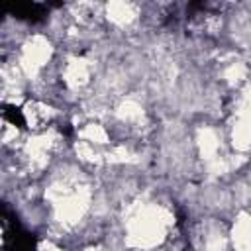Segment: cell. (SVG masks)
<instances>
[{
    "instance_id": "3",
    "label": "cell",
    "mask_w": 251,
    "mask_h": 251,
    "mask_svg": "<svg viewBox=\"0 0 251 251\" xmlns=\"http://www.w3.org/2000/svg\"><path fill=\"white\" fill-rule=\"evenodd\" d=\"M86 78H88V67H86V63L80 61V59L71 61L69 67H67V71H65V80L71 86H80V84L86 82Z\"/></svg>"
},
{
    "instance_id": "8",
    "label": "cell",
    "mask_w": 251,
    "mask_h": 251,
    "mask_svg": "<svg viewBox=\"0 0 251 251\" xmlns=\"http://www.w3.org/2000/svg\"><path fill=\"white\" fill-rule=\"evenodd\" d=\"M88 251H92V249H88Z\"/></svg>"
},
{
    "instance_id": "7",
    "label": "cell",
    "mask_w": 251,
    "mask_h": 251,
    "mask_svg": "<svg viewBox=\"0 0 251 251\" xmlns=\"http://www.w3.org/2000/svg\"><path fill=\"white\" fill-rule=\"evenodd\" d=\"M82 135L88 139V141H94V143H106V131L96 126V124H90L86 126V129L82 131Z\"/></svg>"
},
{
    "instance_id": "9",
    "label": "cell",
    "mask_w": 251,
    "mask_h": 251,
    "mask_svg": "<svg viewBox=\"0 0 251 251\" xmlns=\"http://www.w3.org/2000/svg\"><path fill=\"white\" fill-rule=\"evenodd\" d=\"M57 251H59V249H57Z\"/></svg>"
},
{
    "instance_id": "5",
    "label": "cell",
    "mask_w": 251,
    "mask_h": 251,
    "mask_svg": "<svg viewBox=\"0 0 251 251\" xmlns=\"http://www.w3.org/2000/svg\"><path fill=\"white\" fill-rule=\"evenodd\" d=\"M198 141H200V151H202V155H204L206 159H212V157L216 155V151H218V137H216V133H214L210 127H204V129H200V133H198Z\"/></svg>"
},
{
    "instance_id": "6",
    "label": "cell",
    "mask_w": 251,
    "mask_h": 251,
    "mask_svg": "<svg viewBox=\"0 0 251 251\" xmlns=\"http://www.w3.org/2000/svg\"><path fill=\"white\" fill-rule=\"evenodd\" d=\"M141 114H143L141 108H139L135 102H131V100L124 102V104L120 106V110H118V116H120L122 120H137Z\"/></svg>"
},
{
    "instance_id": "4",
    "label": "cell",
    "mask_w": 251,
    "mask_h": 251,
    "mask_svg": "<svg viewBox=\"0 0 251 251\" xmlns=\"http://www.w3.org/2000/svg\"><path fill=\"white\" fill-rule=\"evenodd\" d=\"M133 16H135V12H133L131 4H126V2H112V4H108V18L114 24L124 25L127 22H131Z\"/></svg>"
},
{
    "instance_id": "2",
    "label": "cell",
    "mask_w": 251,
    "mask_h": 251,
    "mask_svg": "<svg viewBox=\"0 0 251 251\" xmlns=\"http://www.w3.org/2000/svg\"><path fill=\"white\" fill-rule=\"evenodd\" d=\"M233 243L237 251H249V216L239 214L233 226Z\"/></svg>"
},
{
    "instance_id": "1",
    "label": "cell",
    "mask_w": 251,
    "mask_h": 251,
    "mask_svg": "<svg viewBox=\"0 0 251 251\" xmlns=\"http://www.w3.org/2000/svg\"><path fill=\"white\" fill-rule=\"evenodd\" d=\"M233 143L237 149H247L249 145V116H247V100L243 104V110L235 122V127H233Z\"/></svg>"
}]
</instances>
